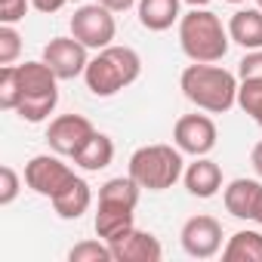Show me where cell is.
I'll return each instance as SVG.
<instances>
[{
	"label": "cell",
	"mask_w": 262,
	"mask_h": 262,
	"mask_svg": "<svg viewBox=\"0 0 262 262\" xmlns=\"http://www.w3.org/2000/svg\"><path fill=\"white\" fill-rule=\"evenodd\" d=\"M237 86L241 80L216 62H191L179 77L182 96L207 114H225L237 105Z\"/></svg>",
	"instance_id": "6da1fadb"
},
{
	"label": "cell",
	"mask_w": 262,
	"mask_h": 262,
	"mask_svg": "<svg viewBox=\"0 0 262 262\" xmlns=\"http://www.w3.org/2000/svg\"><path fill=\"white\" fill-rule=\"evenodd\" d=\"M142 74V59L133 47H105V50H96V56L90 59L86 71H83V80H86V90L99 99H108L120 90H126L129 83H136Z\"/></svg>",
	"instance_id": "7a4b0ae2"
},
{
	"label": "cell",
	"mask_w": 262,
	"mask_h": 262,
	"mask_svg": "<svg viewBox=\"0 0 262 262\" xmlns=\"http://www.w3.org/2000/svg\"><path fill=\"white\" fill-rule=\"evenodd\" d=\"M228 28L222 19L204 7H191L179 19V47L191 62H222L228 53Z\"/></svg>",
	"instance_id": "3957f363"
},
{
	"label": "cell",
	"mask_w": 262,
	"mask_h": 262,
	"mask_svg": "<svg viewBox=\"0 0 262 262\" xmlns=\"http://www.w3.org/2000/svg\"><path fill=\"white\" fill-rule=\"evenodd\" d=\"M19 71V86H22V99L16 114L28 123H43L56 105H59V77L56 71L40 59V62H22L16 65Z\"/></svg>",
	"instance_id": "277c9868"
},
{
	"label": "cell",
	"mask_w": 262,
	"mask_h": 262,
	"mask_svg": "<svg viewBox=\"0 0 262 262\" xmlns=\"http://www.w3.org/2000/svg\"><path fill=\"white\" fill-rule=\"evenodd\" d=\"M182 164H185L182 151L173 145H164V142L142 145L129 158V176L148 191H167L182 179V173H185Z\"/></svg>",
	"instance_id": "5b68a950"
},
{
	"label": "cell",
	"mask_w": 262,
	"mask_h": 262,
	"mask_svg": "<svg viewBox=\"0 0 262 262\" xmlns=\"http://www.w3.org/2000/svg\"><path fill=\"white\" fill-rule=\"evenodd\" d=\"M71 34L90 50H105V47H111V40L117 34L114 13L108 7H102L99 0L96 4H83L71 16Z\"/></svg>",
	"instance_id": "8992f818"
},
{
	"label": "cell",
	"mask_w": 262,
	"mask_h": 262,
	"mask_svg": "<svg viewBox=\"0 0 262 262\" xmlns=\"http://www.w3.org/2000/svg\"><path fill=\"white\" fill-rule=\"evenodd\" d=\"M74 182V170L62 164V155H34L25 164V185L40 198H56Z\"/></svg>",
	"instance_id": "52a82bcc"
},
{
	"label": "cell",
	"mask_w": 262,
	"mask_h": 262,
	"mask_svg": "<svg viewBox=\"0 0 262 262\" xmlns=\"http://www.w3.org/2000/svg\"><path fill=\"white\" fill-rule=\"evenodd\" d=\"M216 139H219V129L213 123V117L207 114H182L173 126V142L182 155H191V158H204L216 148Z\"/></svg>",
	"instance_id": "ba28073f"
},
{
	"label": "cell",
	"mask_w": 262,
	"mask_h": 262,
	"mask_svg": "<svg viewBox=\"0 0 262 262\" xmlns=\"http://www.w3.org/2000/svg\"><path fill=\"white\" fill-rule=\"evenodd\" d=\"M179 241H182V250L191 259H213L222 250V225H219V219H213L207 213L191 216L182 225Z\"/></svg>",
	"instance_id": "9c48e42d"
},
{
	"label": "cell",
	"mask_w": 262,
	"mask_h": 262,
	"mask_svg": "<svg viewBox=\"0 0 262 262\" xmlns=\"http://www.w3.org/2000/svg\"><path fill=\"white\" fill-rule=\"evenodd\" d=\"M96 133V126L83 117V114H62L50 123L47 129V142L56 155L62 158H74Z\"/></svg>",
	"instance_id": "30bf717a"
},
{
	"label": "cell",
	"mask_w": 262,
	"mask_h": 262,
	"mask_svg": "<svg viewBox=\"0 0 262 262\" xmlns=\"http://www.w3.org/2000/svg\"><path fill=\"white\" fill-rule=\"evenodd\" d=\"M90 47H83L74 34L71 37H53L47 47H43V62L56 71L59 80H74L86 71L90 65V56H86Z\"/></svg>",
	"instance_id": "8fae6325"
},
{
	"label": "cell",
	"mask_w": 262,
	"mask_h": 262,
	"mask_svg": "<svg viewBox=\"0 0 262 262\" xmlns=\"http://www.w3.org/2000/svg\"><path fill=\"white\" fill-rule=\"evenodd\" d=\"M111 256L114 262H161L164 247L151 231L129 228L123 237L111 241Z\"/></svg>",
	"instance_id": "7c38bea8"
},
{
	"label": "cell",
	"mask_w": 262,
	"mask_h": 262,
	"mask_svg": "<svg viewBox=\"0 0 262 262\" xmlns=\"http://www.w3.org/2000/svg\"><path fill=\"white\" fill-rule=\"evenodd\" d=\"M136 207L129 204H120V201H105L99 198V207H96V219H93V228L102 241H117L123 237L129 228H136Z\"/></svg>",
	"instance_id": "4fadbf2b"
},
{
	"label": "cell",
	"mask_w": 262,
	"mask_h": 262,
	"mask_svg": "<svg viewBox=\"0 0 262 262\" xmlns=\"http://www.w3.org/2000/svg\"><path fill=\"white\" fill-rule=\"evenodd\" d=\"M182 182H185L191 198L207 201V198L219 194V188H222V167L216 161H210L207 155L194 158V164H188V170L182 173Z\"/></svg>",
	"instance_id": "5bb4252c"
},
{
	"label": "cell",
	"mask_w": 262,
	"mask_h": 262,
	"mask_svg": "<svg viewBox=\"0 0 262 262\" xmlns=\"http://www.w3.org/2000/svg\"><path fill=\"white\" fill-rule=\"evenodd\" d=\"M259 198H262V182L259 179H231L222 191V201H225V210L234 216V219H253L256 216V207H259Z\"/></svg>",
	"instance_id": "9a60e30c"
},
{
	"label": "cell",
	"mask_w": 262,
	"mask_h": 262,
	"mask_svg": "<svg viewBox=\"0 0 262 262\" xmlns=\"http://www.w3.org/2000/svg\"><path fill=\"white\" fill-rule=\"evenodd\" d=\"M228 37H231V43H237L244 50H262V10L259 7L237 10L228 19Z\"/></svg>",
	"instance_id": "2e32d148"
},
{
	"label": "cell",
	"mask_w": 262,
	"mask_h": 262,
	"mask_svg": "<svg viewBox=\"0 0 262 262\" xmlns=\"http://www.w3.org/2000/svg\"><path fill=\"white\" fill-rule=\"evenodd\" d=\"M179 7L182 0H139V25L145 31H167L182 19Z\"/></svg>",
	"instance_id": "e0dca14e"
},
{
	"label": "cell",
	"mask_w": 262,
	"mask_h": 262,
	"mask_svg": "<svg viewBox=\"0 0 262 262\" xmlns=\"http://www.w3.org/2000/svg\"><path fill=\"white\" fill-rule=\"evenodd\" d=\"M90 204H93V191H90L86 179H80V176H74V182L53 198V210L59 213V219H80L90 210Z\"/></svg>",
	"instance_id": "ac0fdd59"
},
{
	"label": "cell",
	"mask_w": 262,
	"mask_h": 262,
	"mask_svg": "<svg viewBox=\"0 0 262 262\" xmlns=\"http://www.w3.org/2000/svg\"><path fill=\"white\" fill-rule=\"evenodd\" d=\"M225 262H262V231L256 228H241L228 237L222 247Z\"/></svg>",
	"instance_id": "d6986e66"
},
{
	"label": "cell",
	"mask_w": 262,
	"mask_h": 262,
	"mask_svg": "<svg viewBox=\"0 0 262 262\" xmlns=\"http://www.w3.org/2000/svg\"><path fill=\"white\" fill-rule=\"evenodd\" d=\"M114 161V142H111V136H105V133H93V139L74 155V164L80 167V170H86V173H99V170H105L108 164Z\"/></svg>",
	"instance_id": "ffe728a7"
},
{
	"label": "cell",
	"mask_w": 262,
	"mask_h": 262,
	"mask_svg": "<svg viewBox=\"0 0 262 262\" xmlns=\"http://www.w3.org/2000/svg\"><path fill=\"white\" fill-rule=\"evenodd\" d=\"M237 105L244 114H250L259 126H262V80L259 77H247L237 86Z\"/></svg>",
	"instance_id": "44dd1931"
},
{
	"label": "cell",
	"mask_w": 262,
	"mask_h": 262,
	"mask_svg": "<svg viewBox=\"0 0 262 262\" xmlns=\"http://www.w3.org/2000/svg\"><path fill=\"white\" fill-rule=\"evenodd\" d=\"M19 99H22L19 71H16V65H4V68H0V108H4V111H16Z\"/></svg>",
	"instance_id": "7402d4cb"
},
{
	"label": "cell",
	"mask_w": 262,
	"mask_h": 262,
	"mask_svg": "<svg viewBox=\"0 0 262 262\" xmlns=\"http://www.w3.org/2000/svg\"><path fill=\"white\" fill-rule=\"evenodd\" d=\"M68 259L71 262H111V244L108 241H80L68 250Z\"/></svg>",
	"instance_id": "603a6c76"
},
{
	"label": "cell",
	"mask_w": 262,
	"mask_h": 262,
	"mask_svg": "<svg viewBox=\"0 0 262 262\" xmlns=\"http://www.w3.org/2000/svg\"><path fill=\"white\" fill-rule=\"evenodd\" d=\"M22 53V34L16 25H0V65H13Z\"/></svg>",
	"instance_id": "cb8c5ba5"
},
{
	"label": "cell",
	"mask_w": 262,
	"mask_h": 262,
	"mask_svg": "<svg viewBox=\"0 0 262 262\" xmlns=\"http://www.w3.org/2000/svg\"><path fill=\"white\" fill-rule=\"evenodd\" d=\"M19 188H22L19 173H16L13 167H0V204L10 207V204L19 198Z\"/></svg>",
	"instance_id": "d4e9b609"
},
{
	"label": "cell",
	"mask_w": 262,
	"mask_h": 262,
	"mask_svg": "<svg viewBox=\"0 0 262 262\" xmlns=\"http://www.w3.org/2000/svg\"><path fill=\"white\" fill-rule=\"evenodd\" d=\"M237 77H259L262 80V50H247V56L237 62Z\"/></svg>",
	"instance_id": "484cf974"
},
{
	"label": "cell",
	"mask_w": 262,
	"mask_h": 262,
	"mask_svg": "<svg viewBox=\"0 0 262 262\" xmlns=\"http://www.w3.org/2000/svg\"><path fill=\"white\" fill-rule=\"evenodd\" d=\"M65 4H68V0H31V7H34L37 13H47V16H50V13H59Z\"/></svg>",
	"instance_id": "4316f807"
},
{
	"label": "cell",
	"mask_w": 262,
	"mask_h": 262,
	"mask_svg": "<svg viewBox=\"0 0 262 262\" xmlns=\"http://www.w3.org/2000/svg\"><path fill=\"white\" fill-rule=\"evenodd\" d=\"M99 4H102V7H108L111 13H126L129 7H136L139 0H99Z\"/></svg>",
	"instance_id": "83f0119b"
},
{
	"label": "cell",
	"mask_w": 262,
	"mask_h": 262,
	"mask_svg": "<svg viewBox=\"0 0 262 262\" xmlns=\"http://www.w3.org/2000/svg\"><path fill=\"white\" fill-rule=\"evenodd\" d=\"M250 164H253L256 176L262 179V142H256V145H253V151H250Z\"/></svg>",
	"instance_id": "f1b7e54d"
},
{
	"label": "cell",
	"mask_w": 262,
	"mask_h": 262,
	"mask_svg": "<svg viewBox=\"0 0 262 262\" xmlns=\"http://www.w3.org/2000/svg\"><path fill=\"white\" fill-rule=\"evenodd\" d=\"M253 222H259V225H262V198H259V207H256V216H253Z\"/></svg>",
	"instance_id": "f546056e"
},
{
	"label": "cell",
	"mask_w": 262,
	"mask_h": 262,
	"mask_svg": "<svg viewBox=\"0 0 262 262\" xmlns=\"http://www.w3.org/2000/svg\"><path fill=\"white\" fill-rule=\"evenodd\" d=\"M185 4H188V7H207L210 0H185Z\"/></svg>",
	"instance_id": "4dcf8cb0"
},
{
	"label": "cell",
	"mask_w": 262,
	"mask_h": 262,
	"mask_svg": "<svg viewBox=\"0 0 262 262\" xmlns=\"http://www.w3.org/2000/svg\"><path fill=\"white\" fill-rule=\"evenodd\" d=\"M225 4H247V0H225Z\"/></svg>",
	"instance_id": "1f68e13d"
},
{
	"label": "cell",
	"mask_w": 262,
	"mask_h": 262,
	"mask_svg": "<svg viewBox=\"0 0 262 262\" xmlns=\"http://www.w3.org/2000/svg\"><path fill=\"white\" fill-rule=\"evenodd\" d=\"M256 4H259V10H262V0H256Z\"/></svg>",
	"instance_id": "d6a6232c"
},
{
	"label": "cell",
	"mask_w": 262,
	"mask_h": 262,
	"mask_svg": "<svg viewBox=\"0 0 262 262\" xmlns=\"http://www.w3.org/2000/svg\"><path fill=\"white\" fill-rule=\"evenodd\" d=\"M74 4H83V0H74Z\"/></svg>",
	"instance_id": "836d02e7"
}]
</instances>
